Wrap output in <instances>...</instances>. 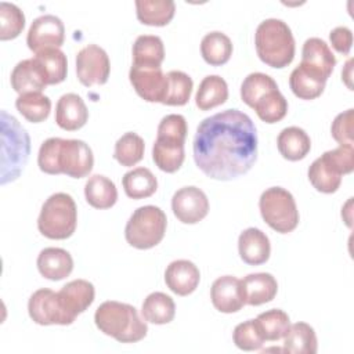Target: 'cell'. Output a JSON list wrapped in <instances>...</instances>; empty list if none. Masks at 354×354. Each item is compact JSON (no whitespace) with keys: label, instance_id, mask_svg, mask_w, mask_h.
Listing matches in <instances>:
<instances>
[{"label":"cell","instance_id":"cell-1","mask_svg":"<svg viewBox=\"0 0 354 354\" xmlns=\"http://www.w3.org/2000/svg\"><path fill=\"white\" fill-rule=\"evenodd\" d=\"M192 151L196 166L209 178L234 180L257 159L256 126L239 109L217 112L198 124Z\"/></svg>","mask_w":354,"mask_h":354},{"label":"cell","instance_id":"cell-2","mask_svg":"<svg viewBox=\"0 0 354 354\" xmlns=\"http://www.w3.org/2000/svg\"><path fill=\"white\" fill-rule=\"evenodd\" d=\"M37 165L47 174H66L72 178H83L93 170L94 155L83 140L50 137L39 148Z\"/></svg>","mask_w":354,"mask_h":354},{"label":"cell","instance_id":"cell-3","mask_svg":"<svg viewBox=\"0 0 354 354\" xmlns=\"http://www.w3.org/2000/svg\"><path fill=\"white\" fill-rule=\"evenodd\" d=\"M95 326L119 343H137L147 336V321L138 315L134 306L108 300L98 306L94 314Z\"/></svg>","mask_w":354,"mask_h":354},{"label":"cell","instance_id":"cell-4","mask_svg":"<svg viewBox=\"0 0 354 354\" xmlns=\"http://www.w3.org/2000/svg\"><path fill=\"white\" fill-rule=\"evenodd\" d=\"M254 46L259 58L271 68H285L295 58L293 33L288 24L278 18H267L259 24L254 32Z\"/></svg>","mask_w":354,"mask_h":354},{"label":"cell","instance_id":"cell-5","mask_svg":"<svg viewBox=\"0 0 354 354\" xmlns=\"http://www.w3.org/2000/svg\"><path fill=\"white\" fill-rule=\"evenodd\" d=\"M1 184L14 181L24 170L30 152V138L19 122L1 111Z\"/></svg>","mask_w":354,"mask_h":354},{"label":"cell","instance_id":"cell-6","mask_svg":"<svg viewBox=\"0 0 354 354\" xmlns=\"http://www.w3.org/2000/svg\"><path fill=\"white\" fill-rule=\"evenodd\" d=\"M77 224V207L66 192L50 195L37 218L39 232L48 239H66L72 236Z\"/></svg>","mask_w":354,"mask_h":354},{"label":"cell","instance_id":"cell-7","mask_svg":"<svg viewBox=\"0 0 354 354\" xmlns=\"http://www.w3.org/2000/svg\"><path fill=\"white\" fill-rule=\"evenodd\" d=\"M167 217L165 212L153 205H145L133 212L124 227L127 243L136 249L145 250L156 246L165 236Z\"/></svg>","mask_w":354,"mask_h":354},{"label":"cell","instance_id":"cell-8","mask_svg":"<svg viewBox=\"0 0 354 354\" xmlns=\"http://www.w3.org/2000/svg\"><path fill=\"white\" fill-rule=\"evenodd\" d=\"M259 209L268 227L279 234L292 232L300 220L293 195L282 187H271L263 191Z\"/></svg>","mask_w":354,"mask_h":354},{"label":"cell","instance_id":"cell-9","mask_svg":"<svg viewBox=\"0 0 354 354\" xmlns=\"http://www.w3.org/2000/svg\"><path fill=\"white\" fill-rule=\"evenodd\" d=\"M111 62L106 51L97 44H87L76 54V75L86 86H101L108 82Z\"/></svg>","mask_w":354,"mask_h":354},{"label":"cell","instance_id":"cell-10","mask_svg":"<svg viewBox=\"0 0 354 354\" xmlns=\"http://www.w3.org/2000/svg\"><path fill=\"white\" fill-rule=\"evenodd\" d=\"M28 313L37 325H71L73 321L61 306L58 292L48 288L37 289L28 301Z\"/></svg>","mask_w":354,"mask_h":354},{"label":"cell","instance_id":"cell-11","mask_svg":"<svg viewBox=\"0 0 354 354\" xmlns=\"http://www.w3.org/2000/svg\"><path fill=\"white\" fill-rule=\"evenodd\" d=\"M64 40V22L53 14H44L33 19L26 35V44L35 54L47 48H59Z\"/></svg>","mask_w":354,"mask_h":354},{"label":"cell","instance_id":"cell-12","mask_svg":"<svg viewBox=\"0 0 354 354\" xmlns=\"http://www.w3.org/2000/svg\"><path fill=\"white\" fill-rule=\"evenodd\" d=\"M171 210L181 223L196 224L207 216L209 199L201 188L187 185L174 192Z\"/></svg>","mask_w":354,"mask_h":354},{"label":"cell","instance_id":"cell-13","mask_svg":"<svg viewBox=\"0 0 354 354\" xmlns=\"http://www.w3.org/2000/svg\"><path fill=\"white\" fill-rule=\"evenodd\" d=\"M129 79L144 101L162 104L166 91V75L160 66L133 64L129 71Z\"/></svg>","mask_w":354,"mask_h":354},{"label":"cell","instance_id":"cell-14","mask_svg":"<svg viewBox=\"0 0 354 354\" xmlns=\"http://www.w3.org/2000/svg\"><path fill=\"white\" fill-rule=\"evenodd\" d=\"M210 299L216 310L231 314L245 306L241 279L232 275L218 277L210 288Z\"/></svg>","mask_w":354,"mask_h":354},{"label":"cell","instance_id":"cell-15","mask_svg":"<svg viewBox=\"0 0 354 354\" xmlns=\"http://www.w3.org/2000/svg\"><path fill=\"white\" fill-rule=\"evenodd\" d=\"M94 296V285L86 279H73L64 285L58 292L61 306L72 321L91 306Z\"/></svg>","mask_w":354,"mask_h":354},{"label":"cell","instance_id":"cell-16","mask_svg":"<svg viewBox=\"0 0 354 354\" xmlns=\"http://www.w3.org/2000/svg\"><path fill=\"white\" fill-rule=\"evenodd\" d=\"M10 82L18 94L41 93L48 86L46 73L35 57L19 61L11 72Z\"/></svg>","mask_w":354,"mask_h":354},{"label":"cell","instance_id":"cell-17","mask_svg":"<svg viewBox=\"0 0 354 354\" xmlns=\"http://www.w3.org/2000/svg\"><path fill=\"white\" fill-rule=\"evenodd\" d=\"M199 281V268L189 260H174L165 271V282L167 288L178 296L191 295L198 288Z\"/></svg>","mask_w":354,"mask_h":354},{"label":"cell","instance_id":"cell-18","mask_svg":"<svg viewBox=\"0 0 354 354\" xmlns=\"http://www.w3.org/2000/svg\"><path fill=\"white\" fill-rule=\"evenodd\" d=\"M88 119V111L80 95L66 93L59 97L55 105V123L66 130L75 131L82 129Z\"/></svg>","mask_w":354,"mask_h":354},{"label":"cell","instance_id":"cell-19","mask_svg":"<svg viewBox=\"0 0 354 354\" xmlns=\"http://www.w3.org/2000/svg\"><path fill=\"white\" fill-rule=\"evenodd\" d=\"M238 252L246 264L260 266L270 259V239L261 230L249 227L239 234Z\"/></svg>","mask_w":354,"mask_h":354},{"label":"cell","instance_id":"cell-20","mask_svg":"<svg viewBox=\"0 0 354 354\" xmlns=\"http://www.w3.org/2000/svg\"><path fill=\"white\" fill-rule=\"evenodd\" d=\"M300 64L318 72L328 80L336 65V57L325 40L319 37H308L301 48Z\"/></svg>","mask_w":354,"mask_h":354},{"label":"cell","instance_id":"cell-21","mask_svg":"<svg viewBox=\"0 0 354 354\" xmlns=\"http://www.w3.org/2000/svg\"><path fill=\"white\" fill-rule=\"evenodd\" d=\"M245 304L260 306L271 301L278 292V282L270 272H254L241 279Z\"/></svg>","mask_w":354,"mask_h":354},{"label":"cell","instance_id":"cell-22","mask_svg":"<svg viewBox=\"0 0 354 354\" xmlns=\"http://www.w3.org/2000/svg\"><path fill=\"white\" fill-rule=\"evenodd\" d=\"M36 264L41 277L50 281H61L73 270V259L62 248H44L39 253Z\"/></svg>","mask_w":354,"mask_h":354},{"label":"cell","instance_id":"cell-23","mask_svg":"<svg viewBox=\"0 0 354 354\" xmlns=\"http://www.w3.org/2000/svg\"><path fill=\"white\" fill-rule=\"evenodd\" d=\"M311 185L322 194H333L342 184V171L326 152L317 158L307 171Z\"/></svg>","mask_w":354,"mask_h":354},{"label":"cell","instance_id":"cell-24","mask_svg":"<svg viewBox=\"0 0 354 354\" xmlns=\"http://www.w3.org/2000/svg\"><path fill=\"white\" fill-rule=\"evenodd\" d=\"M326 79L318 72L299 64L289 76V87L292 93L301 100H315L325 88Z\"/></svg>","mask_w":354,"mask_h":354},{"label":"cell","instance_id":"cell-25","mask_svg":"<svg viewBox=\"0 0 354 354\" xmlns=\"http://www.w3.org/2000/svg\"><path fill=\"white\" fill-rule=\"evenodd\" d=\"M277 147L285 159L296 162L307 156L311 149V140L301 127L289 126L282 129L278 134Z\"/></svg>","mask_w":354,"mask_h":354},{"label":"cell","instance_id":"cell-26","mask_svg":"<svg viewBox=\"0 0 354 354\" xmlns=\"http://www.w3.org/2000/svg\"><path fill=\"white\" fill-rule=\"evenodd\" d=\"M152 159L162 171L176 173L185 159L184 142L156 137L152 147Z\"/></svg>","mask_w":354,"mask_h":354},{"label":"cell","instance_id":"cell-27","mask_svg":"<svg viewBox=\"0 0 354 354\" xmlns=\"http://www.w3.org/2000/svg\"><path fill=\"white\" fill-rule=\"evenodd\" d=\"M84 196L94 209H109L118 201V189L111 178L93 174L84 184Z\"/></svg>","mask_w":354,"mask_h":354},{"label":"cell","instance_id":"cell-28","mask_svg":"<svg viewBox=\"0 0 354 354\" xmlns=\"http://www.w3.org/2000/svg\"><path fill=\"white\" fill-rule=\"evenodd\" d=\"M176 12V4L173 0H137L136 14L137 19L149 26L167 25Z\"/></svg>","mask_w":354,"mask_h":354},{"label":"cell","instance_id":"cell-29","mask_svg":"<svg viewBox=\"0 0 354 354\" xmlns=\"http://www.w3.org/2000/svg\"><path fill=\"white\" fill-rule=\"evenodd\" d=\"M141 315L147 322L155 325L169 324L176 315L174 300L163 292H152L142 301Z\"/></svg>","mask_w":354,"mask_h":354},{"label":"cell","instance_id":"cell-30","mask_svg":"<svg viewBox=\"0 0 354 354\" xmlns=\"http://www.w3.org/2000/svg\"><path fill=\"white\" fill-rule=\"evenodd\" d=\"M289 354H315L318 350L314 328L306 322L292 324L283 336V348Z\"/></svg>","mask_w":354,"mask_h":354},{"label":"cell","instance_id":"cell-31","mask_svg":"<svg viewBox=\"0 0 354 354\" xmlns=\"http://www.w3.org/2000/svg\"><path fill=\"white\" fill-rule=\"evenodd\" d=\"M228 98L227 82L218 75H207L199 83L195 104L201 111H209L224 104Z\"/></svg>","mask_w":354,"mask_h":354},{"label":"cell","instance_id":"cell-32","mask_svg":"<svg viewBox=\"0 0 354 354\" xmlns=\"http://www.w3.org/2000/svg\"><path fill=\"white\" fill-rule=\"evenodd\" d=\"M201 54L209 65L221 66L227 64L232 55V41L223 32H209L202 37Z\"/></svg>","mask_w":354,"mask_h":354},{"label":"cell","instance_id":"cell-33","mask_svg":"<svg viewBox=\"0 0 354 354\" xmlns=\"http://www.w3.org/2000/svg\"><path fill=\"white\" fill-rule=\"evenodd\" d=\"M122 185L126 195L131 199L149 198L158 189V180L147 167H136L122 177Z\"/></svg>","mask_w":354,"mask_h":354},{"label":"cell","instance_id":"cell-34","mask_svg":"<svg viewBox=\"0 0 354 354\" xmlns=\"http://www.w3.org/2000/svg\"><path fill=\"white\" fill-rule=\"evenodd\" d=\"M134 65L160 66L165 59V46L156 35H140L131 48Z\"/></svg>","mask_w":354,"mask_h":354},{"label":"cell","instance_id":"cell-35","mask_svg":"<svg viewBox=\"0 0 354 354\" xmlns=\"http://www.w3.org/2000/svg\"><path fill=\"white\" fill-rule=\"evenodd\" d=\"M194 88V82L189 75L183 71H170L166 73V91L162 104L170 106L185 105Z\"/></svg>","mask_w":354,"mask_h":354},{"label":"cell","instance_id":"cell-36","mask_svg":"<svg viewBox=\"0 0 354 354\" xmlns=\"http://www.w3.org/2000/svg\"><path fill=\"white\" fill-rule=\"evenodd\" d=\"M15 106L26 120L40 123L50 115L51 101L41 93H25L18 95L15 100Z\"/></svg>","mask_w":354,"mask_h":354},{"label":"cell","instance_id":"cell-37","mask_svg":"<svg viewBox=\"0 0 354 354\" xmlns=\"http://www.w3.org/2000/svg\"><path fill=\"white\" fill-rule=\"evenodd\" d=\"M253 109L263 122L272 124L282 120L286 116L288 101L279 91V88H275L266 93L261 98H259L254 102Z\"/></svg>","mask_w":354,"mask_h":354},{"label":"cell","instance_id":"cell-38","mask_svg":"<svg viewBox=\"0 0 354 354\" xmlns=\"http://www.w3.org/2000/svg\"><path fill=\"white\" fill-rule=\"evenodd\" d=\"M41 69L46 73L48 84H58L66 79L68 59L59 48H47L35 55Z\"/></svg>","mask_w":354,"mask_h":354},{"label":"cell","instance_id":"cell-39","mask_svg":"<svg viewBox=\"0 0 354 354\" xmlns=\"http://www.w3.org/2000/svg\"><path fill=\"white\" fill-rule=\"evenodd\" d=\"M145 142L144 140L133 131L124 133L115 142L113 158L126 167L137 165L144 158Z\"/></svg>","mask_w":354,"mask_h":354},{"label":"cell","instance_id":"cell-40","mask_svg":"<svg viewBox=\"0 0 354 354\" xmlns=\"http://www.w3.org/2000/svg\"><path fill=\"white\" fill-rule=\"evenodd\" d=\"M256 321L260 326L264 339L268 342L282 339L290 326L289 315L279 308H271L264 313H260Z\"/></svg>","mask_w":354,"mask_h":354},{"label":"cell","instance_id":"cell-41","mask_svg":"<svg viewBox=\"0 0 354 354\" xmlns=\"http://www.w3.org/2000/svg\"><path fill=\"white\" fill-rule=\"evenodd\" d=\"M275 88H278V84L271 76L263 72H253L249 73L241 84V98L248 106L253 108L259 98Z\"/></svg>","mask_w":354,"mask_h":354},{"label":"cell","instance_id":"cell-42","mask_svg":"<svg viewBox=\"0 0 354 354\" xmlns=\"http://www.w3.org/2000/svg\"><path fill=\"white\" fill-rule=\"evenodd\" d=\"M25 26V15L12 3H0V39L11 40L19 36Z\"/></svg>","mask_w":354,"mask_h":354},{"label":"cell","instance_id":"cell-43","mask_svg":"<svg viewBox=\"0 0 354 354\" xmlns=\"http://www.w3.org/2000/svg\"><path fill=\"white\" fill-rule=\"evenodd\" d=\"M235 346L243 351L260 350L266 342L256 319H248L235 326L232 332Z\"/></svg>","mask_w":354,"mask_h":354},{"label":"cell","instance_id":"cell-44","mask_svg":"<svg viewBox=\"0 0 354 354\" xmlns=\"http://www.w3.org/2000/svg\"><path fill=\"white\" fill-rule=\"evenodd\" d=\"M187 133H188V126H187L185 118L178 113H170L163 116L162 120L159 122L156 137L185 142Z\"/></svg>","mask_w":354,"mask_h":354},{"label":"cell","instance_id":"cell-45","mask_svg":"<svg viewBox=\"0 0 354 354\" xmlns=\"http://www.w3.org/2000/svg\"><path fill=\"white\" fill-rule=\"evenodd\" d=\"M354 109L350 108L344 112H340L332 122L330 133L333 140L339 145L354 147L353 140V119H354Z\"/></svg>","mask_w":354,"mask_h":354},{"label":"cell","instance_id":"cell-46","mask_svg":"<svg viewBox=\"0 0 354 354\" xmlns=\"http://www.w3.org/2000/svg\"><path fill=\"white\" fill-rule=\"evenodd\" d=\"M329 40L337 53L347 55L353 47V32L347 26H336L330 30Z\"/></svg>","mask_w":354,"mask_h":354},{"label":"cell","instance_id":"cell-47","mask_svg":"<svg viewBox=\"0 0 354 354\" xmlns=\"http://www.w3.org/2000/svg\"><path fill=\"white\" fill-rule=\"evenodd\" d=\"M350 79H351V59H348V61L346 62V66H344V69L342 71V80H344V83L347 84V87L351 90Z\"/></svg>","mask_w":354,"mask_h":354}]
</instances>
